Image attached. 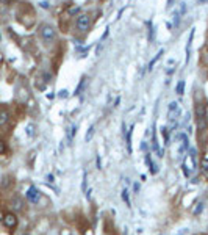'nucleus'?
<instances>
[{"label": "nucleus", "instance_id": "f257e3e1", "mask_svg": "<svg viewBox=\"0 0 208 235\" xmlns=\"http://www.w3.org/2000/svg\"><path fill=\"white\" fill-rule=\"evenodd\" d=\"M39 36L45 44H52L56 38V30H55L53 25H50V24H42L39 27Z\"/></svg>", "mask_w": 208, "mask_h": 235}, {"label": "nucleus", "instance_id": "f03ea898", "mask_svg": "<svg viewBox=\"0 0 208 235\" xmlns=\"http://www.w3.org/2000/svg\"><path fill=\"white\" fill-rule=\"evenodd\" d=\"M75 28L78 33H88L91 28V16L89 14H78L75 19Z\"/></svg>", "mask_w": 208, "mask_h": 235}, {"label": "nucleus", "instance_id": "7ed1b4c3", "mask_svg": "<svg viewBox=\"0 0 208 235\" xmlns=\"http://www.w3.org/2000/svg\"><path fill=\"white\" fill-rule=\"evenodd\" d=\"M27 199H28L30 204H38V202L41 201V193H39V190H38L35 185L28 186V190H27Z\"/></svg>", "mask_w": 208, "mask_h": 235}, {"label": "nucleus", "instance_id": "20e7f679", "mask_svg": "<svg viewBox=\"0 0 208 235\" xmlns=\"http://www.w3.org/2000/svg\"><path fill=\"white\" fill-rule=\"evenodd\" d=\"M2 221H3V224H5L8 229H14V227L17 226V216H16L14 213H6Z\"/></svg>", "mask_w": 208, "mask_h": 235}, {"label": "nucleus", "instance_id": "39448f33", "mask_svg": "<svg viewBox=\"0 0 208 235\" xmlns=\"http://www.w3.org/2000/svg\"><path fill=\"white\" fill-rule=\"evenodd\" d=\"M178 138L181 139V144H180V147H178V152L180 154H185L188 149H189V139H188V133H185V132H181L180 135H178Z\"/></svg>", "mask_w": 208, "mask_h": 235}, {"label": "nucleus", "instance_id": "423d86ee", "mask_svg": "<svg viewBox=\"0 0 208 235\" xmlns=\"http://www.w3.org/2000/svg\"><path fill=\"white\" fill-rule=\"evenodd\" d=\"M194 111H196V119L197 121L199 119H208V118H206V108H205L203 104H196Z\"/></svg>", "mask_w": 208, "mask_h": 235}, {"label": "nucleus", "instance_id": "0eeeda50", "mask_svg": "<svg viewBox=\"0 0 208 235\" xmlns=\"http://www.w3.org/2000/svg\"><path fill=\"white\" fill-rule=\"evenodd\" d=\"M8 121H10V111L5 108H0V127L6 126Z\"/></svg>", "mask_w": 208, "mask_h": 235}, {"label": "nucleus", "instance_id": "6e6552de", "mask_svg": "<svg viewBox=\"0 0 208 235\" xmlns=\"http://www.w3.org/2000/svg\"><path fill=\"white\" fill-rule=\"evenodd\" d=\"M77 133V126H71L67 129V133H66V141H67V144H71L72 143V139Z\"/></svg>", "mask_w": 208, "mask_h": 235}, {"label": "nucleus", "instance_id": "1a4fd4ad", "mask_svg": "<svg viewBox=\"0 0 208 235\" xmlns=\"http://www.w3.org/2000/svg\"><path fill=\"white\" fill-rule=\"evenodd\" d=\"M133 129H135V126H130V129L127 130V135H125V141H127V152L128 154H131V133H133Z\"/></svg>", "mask_w": 208, "mask_h": 235}, {"label": "nucleus", "instance_id": "9d476101", "mask_svg": "<svg viewBox=\"0 0 208 235\" xmlns=\"http://www.w3.org/2000/svg\"><path fill=\"white\" fill-rule=\"evenodd\" d=\"M11 207H13L14 210L20 212L22 208H24V202H22V199H20L19 196H14V198H13V201H11Z\"/></svg>", "mask_w": 208, "mask_h": 235}, {"label": "nucleus", "instance_id": "9b49d317", "mask_svg": "<svg viewBox=\"0 0 208 235\" xmlns=\"http://www.w3.org/2000/svg\"><path fill=\"white\" fill-rule=\"evenodd\" d=\"M163 53H164V50H163V49H161V50H160V52H158V53H156L155 57H153V60H152V61L149 63V66H147V70H152V69H153V66H155V63H156V61H158V60L161 58V55H163Z\"/></svg>", "mask_w": 208, "mask_h": 235}, {"label": "nucleus", "instance_id": "f8f14e48", "mask_svg": "<svg viewBox=\"0 0 208 235\" xmlns=\"http://www.w3.org/2000/svg\"><path fill=\"white\" fill-rule=\"evenodd\" d=\"M85 86H86V77H83V79L80 80L78 86H77L75 91H74V96H80V94H81V89H85Z\"/></svg>", "mask_w": 208, "mask_h": 235}, {"label": "nucleus", "instance_id": "ddd939ff", "mask_svg": "<svg viewBox=\"0 0 208 235\" xmlns=\"http://www.w3.org/2000/svg\"><path fill=\"white\" fill-rule=\"evenodd\" d=\"M94 132H96V126H89L88 132H86V136H85V141L86 143H89V141L92 139V136H94Z\"/></svg>", "mask_w": 208, "mask_h": 235}, {"label": "nucleus", "instance_id": "4468645a", "mask_svg": "<svg viewBox=\"0 0 208 235\" xmlns=\"http://www.w3.org/2000/svg\"><path fill=\"white\" fill-rule=\"evenodd\" d=\"M180 17H181V14L178 13V11H174V14H172V27H177L178 24H180Z\"/></svg>", "mask_w": 208, "mask_h": 235}, {"label": "nucleus", "instance_id": "2eb2a0df", "mask_svg": "<svg viewBox=\"0 0 208 235\" xmlns=\"http://www.w3.org/2000/svg\"><path fill=\"white\" fill-rule=\"evenodd\" d=\"M121 194H122V199H124V202L127 204V207H131V202H130V196H128V190H127V188H124Z\"/></svg>", "mask_w": 208, "mask_h": 235}, {"label": "nucleus", "instance_id": "dca6fc26", "mask_svg": "<svg viewBox=\"0 0 208 235\" xmlns=\"http://www.w3.org/2000/svg\"><path fill=\"white\" fill-rule=\"evenodd\" d=\"M200 169H202L205 174H208V157L202 158V161H200Z\"/></svg>", "mask_w": 208, "mask_h": 235}, {"label": "nucleus", "instance_id": "f3484780", "mask_svg": "<svg viewBox=\"0 0 208 235\" xmlns=\"http://www.w3.org/2000/svg\"><path fill=\"white\" fill-rule=\"evenodd\" d=\"M88 190V174L83 173V180H81V193H86Z\"/></svg>", "mask_w": 208, "mask_h": 235}, {"label": "nucleus", "instance_id": "a211bd4d", "mask_svg": "<svg viewBox=\"0 0 208 235\" xmlns=\"http://www.w3.org/2000/svg\"><path fill=\"white\" fill-rule=\"evenodd\" d=\"M183 91H185V82L180 80L178 85H177V88H175V92L178 94V96H183Z\"/></svg>", "mask_w": 208, "mask_h": 235}, {"label": "nucleus", "instance_id": "6ab92c4d", "mask_svg": "<svg viewBox=\"0 0 208 235\" xmlns=\"http://www.w3.org/2000/svg\"><path fill=\"white\" fill-rule=\"evenodd\" d=\"M35 129H36V127H35L33 124H28V126H27V135H28L30 138H33V136L36 135V130H35Z\"/></svg>", "mask_w": 208, "mask_h": 235}, {"label": "nucleus", "instance_id": "aec40b11", "mask_svg": "<svg viewBox=\"0 0 208 235\" xmlns=\"http://www.w3.org/2000/svg\"><path fill=\"white\" fill-rule=\"evenodd\" d=\"M42 82H44L45 85H49V83L52 82V74H50V72H44V74H42Z\"/></svg>", "mask_w": 208, "mask_h": 235}, {"label": "nucleus", "instance_id": "412c9836", "mask_svg": "<svg viewBox=\"0 0 208 235\" xmlns=\"http://www.w3.org/2000/svg\"><path fill=\"white\" fill-rule=\"evenodd\" d=\"M169 129L168 127H163V136H164V144L166 146H169Z\"/></svg>", "mask_w": 208, "mask_h": 235}, {"label": "nucleus", "instance_id": "4be33fe9", "mask_svg": "<svg viewBox=\"0 0 208 235\" xmlns=\"http://www.w3.org/2000/svg\"><path fill=\"white\" fill-rule=\"evenodd\" d=\"M203 202H200V204H197V207L194 208V215H200L202 213V210H203Z\"/></svg>", "mask_w": 208, "mask_h": 235}, {"label": "nucleus", "instance_id": "5701e85b", "mask_svg": "<svg viewBox=\"0 0 208 235\" xmlns=\"http://www.w3.org/2000/svg\"><path fill=\"white\" fill-rule=\"evenodd\" d=\"M175 111H178V104H177V102H171V105H169V113H175Z\"/></svg>", "mask_w": 208, "mask_h": 235}, {"label": "nucleus", "instance_id": "b1692460", "mask_svg": "<svg viewBox=\"0 0 208 235\" xmlns=\"http://www.w3.org/2000/svg\"><path fill=\"white\" fill-rule=\"evenodd\" d=\"M144 161H146V164L150 168L152 166V157H150V154L149 152H146V157H144Z\"/></svg>", "mask_w": 208, "mask_h": 235}, {"label": "nucleus", "instance_id": "393cba45", "mask_svg": "<svg viewBox=\"0 0 208 235\" xmlns=\"http://www.w3.org/2000/svg\"><path fill=\"white\" fill-rule=\"evenodd\" d=\"M102 49H103V41H100V42L97 44V47H96V57H99V55H100Z\"/></svg>", "mask_w": 208, "mask_h": 235}, {"label": "nucleus", "instance_id": "a878e982", "mask_svg": "<svg viewBox=\"0 0 208 235\" xmlns=\"http://www.w3.org/2000/svg\"><path fill=\"white\" fill-rule=\"evenodd\" d=\"M178 13H180L181 16H183L185 13H186V3H185V2H183V3H180V10H178Z\"/></svg>", "mask_w": 208, "mask_h": 235}, {"label": "nucleus", "instance_id": "bb28decb", "mask_svg": "<svg viewBox=\"0 0 208 235\" xmlns=\"http://www.w3.org/2000/svg\"><path fill=\"white\" fill-rule=\"evenodd\" d=\"M181 171H183V174L185 176H186V177H189V169H188V166H186V164H181Z\"/></svg>", "mask_w": 208, "mask_h": 235}, {"label": "nucleus", "instance_id": "cd10ccee", "mask_svg": "<svg viewBox=\"0 0 208 235\" xmlns=\"http://www.w3.org/2000/svg\"><path fill=\"white\" fill-rule=\"evenodd\" d=\"M153 39V27H152V24L149 22V41Z\"/></svg>", "mask_w": 208, "mask_h": 235}, {"label": "nucleus", "instance_id": "c85d7f7f", "mask_svg": "<svg viewBox=\"0 0 208 235\" xmlns=\"http://www.w3.org/2000/svg\"><path fill=\"white\" fill-rule=\"evenodd\" d=\"M78 11H80V6H75V8H71V10H69V14L74 16V14H77Z\"/></svg>", "mask_w": 208, "mask_h": 235}, {"label": "nucleus", "instance_id": "c756f323", "mask_svg": "<svg viewBox=\"0 0 208 235\" xmlns=\"http://www.w3.org/2000/svg\"><path fill=\"white\" fill-rule=\"evenodd\" d=\"M141 151H149V143H147V141H143V143H141Z\"/></svg>", "mask_w": 208, "mask_h": 235}, {"label": "nucleus", "instance_id": "7c9ffc66", "mask_svg": "<svg viewBox=\"0 0 208 235\" xmlns=\"http://www.w3.org/2000/svg\"><path fill=\"white\" fill-rule=\"evenodd\" d=\"M96 163H97V169H102V160H100V155H96Z\"/></svg>", "mask_w": 208, "mask_h": 235}, {"label": "nucleus", "instance_id": "2f4dec72", "mask_svg": "<svg viewBox=\"0 0 208 235\" xmlns=\"http://www.w3.org/2000/svg\"><path fill=\"white\" fill-rule=\"evenodd\" d=\"M58 97H67V91H66V89H61V91L58 92Z\"/></svg>", "mask_w": 208, "mask_h": 235}, {"label": "nucleus", "instance_id": "473e14b6", "mask_svg": "<svg viewBox=\"0 0 208 235\" xmlns=\"http://www.w3.org/2000/svg\"><path fill=\"white\" fill-rule=\"evenodd\" d=\"M133 191H135V193H139V183H138V182L133 183Z\"/></svg>", "mask_w": 208, "mask_h": 235}, {"label": "nucleus", "instance_id": "72a5a7b5", "mask_svg": "<svg viewBox=\"0 0 208 235\" xmlns=\"http://www.w3.org/2000/svg\"><path fill=\"white\" fill-rule=\"evenodd\" d=\"M150 173H152V174H156V173H158L156 164H153V163H152V166H150Z\"/></svg>", "mask_w": 208, "mask_h": 235}, {"label": "nucleus", "instance_id": "f704fd0d", "mask_svg": "<svg viewBox=\"0 0 208 235\" xmlns=\"http://www.w3.org/2000/svg\"><path fill=\"white\" fill-rule=\"evenodd\" d=\"M5 149H6L5 143H3V141H0V154H3V152H5Z\"/></svg>", "mask_w": 208, "mask_h": 235}, {"label": "nucleus", "instance_id": "c9c22d12", "mask_svg": "<svg viewBox=\"0 0 208 235\" xmlns=\"http://www.w3.org/2000/svg\"><path fill=\"white\" fill-rule=\"evenodd\" d=\"M119 104H121V97H116V100H114V104H113V107H114V108H116V107H118Z\"/></svg>", "mask_w": 208, "mask_h": 235}, {"label": "nucleus", "instance_id": "e433bc0d", "mask_svg": "<svg viewBox=\"0 0 208 235\" xmlns=\"http://www.w3.org/2000/svg\"><path fill=\"white\" fill-rule=\"evenodd\" d=\"M91 193H92L91 188H89V190H86V199H91Z\"/></svg>", "mask_w": 208, "mask_h": 235}, {"label": "nucleus", "instance_id": "4c0bfd02", "mask_svg": "<svg viewBox=\"0 0 208 235\" xmlns=\"http://www.w3.org/2000/svg\"><path fill=\"white\" fill-rule=\"evenodd\" d=\"M171 6H174V0H168V6H166V8L169 10Z\"/></svg>", "mask_w": 208, "mask_h": 235}, {"label": "nucleus", "instance_id": "58836bf2", "mask_svg": "<svg viewBox=\"0 0 208 235\" xmlns=\"http://www.w3.org/2000/svg\"><path fill=\"white\" fill-rule=\"evenodd\" d=\"M41 6L42 8H49V2H41Z\"/></svg>", "mask_w": 208, "mask_h": 235}, {"label": "nucleus", "instance_id": "ea45409f", "mask_svg": "<svg viewBox=\"0 0 208 235\" xmlns=\"http://www.w3.org/2000/svg\"><path fill=\"white\" fill-rule=\"evenodd\" d=\"M47 180L52 183V182H53V176H52V174H49V176H47Z\"/></svg>", "mask_w": 208, "mask_h": 235}, {"label": "nucleus", "instance_id": "a19ab883", "mask_svg": "<svg viewBox=\"0 0 208 235\" xmlns=\"http://www.w3.org/2000/svg\"><path fill=\"white\" fill-rule=\"evenodd\" d=\"M144 136H146V138H149V136H150V132H149V130H146V132H144Z\"/></svg>", "mask_w": 208, "mask_h": 235}, {"label": "nucleus", "instance_id": "79ce46f5", "mask_svg": "<svg viewBox=\"0 0 208 235\" xmlns=\"http://www.w3.org/2000/svg\"><path fill=\"white\" fill-rule=\"evenodd\" d=\"M61 235H71V232H67V230H63V232H61Z\"/></svg>", "mask_w": 208, "mask_h": 235}, {"label": "nucleus", "instance_id": "37998d69", "mask_svg": "<svg viewBox=\"0 0 208 235\" xmlns=\"http://www.w3.org/2000/svg\"><path fill=\"white\" fill-rule=\"evenodd\" d=\"M191 182H193V183H199V179H197V177H194V179H193Z\"/></svg>", "mask_w": 208, "mask_h": 235}, {"label": "nucleus", "instance_id": "c03bdc74", "mask_svg": "<svg viewBox=\"0 0 208 235\" xmlns=\"http://www.w3.org/2000/svg\"><path fill=\"white\" fill-rule=\"evenodd\" d=\"M185 233H186V229H183L181 232H178V235H185Z\"/></svg>", "mask_w": 208, "mask_h": 235}, {"label": "nucleus", "instance_id": "a18cd8bd", "mask_svg": "<svg viewBox=\"0 0 208 235\" xmlns=\"http://www.w3.org/2000/svg\"><path fill=\"white\" fill-rule=\"evenodd\" d=\"M0 2H3V3H8V2H11V0H0Z\"/></svg>", "mask_w": 208, "mask_h": 235}, {"label": "nucleus", "instance_id": "49530a36", "mask_svg": "<svg viewBox=\"0 0 208 235\" xmlns=\"http://www.w3.org/2000/svg\"><path fill=\"white\" fill-rule=\"evenodd\" d=\"M2 220H3V218H0V221H2Z\"/></svg>", "mask_w": 208, "mask_h": 235}, {"label": "nucleus", "instance_id": "de8ad7c7", "mask_svg": "<svg viewBox=\"0 0 208 235\" xmlns=\"http://www.w3.org/2000/svg\"><path fill=\"white\" fill-rule=\"evenodd\" d=\"M24 235H27V233H24Z\"/></svg>", "mask_w": 208, "mask_h": 235}]
</instances>
